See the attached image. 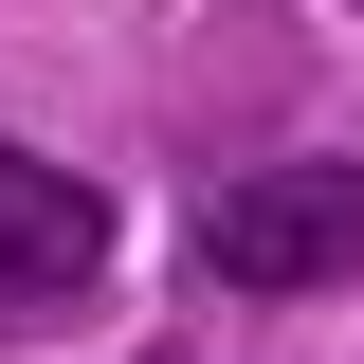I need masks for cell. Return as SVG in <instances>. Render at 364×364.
Returning <instances> with one entry per match:
<instances>
[{
    "mask_svg": "<svg viewBox=\"0 0 364 364\" xmlns=\"http://www.w3.org/2000/svg\"><path fill=\"white\" fill-rule=\"evenodd\" d=\"M219 291H346L364 273V164H237L200 219Z\"/></svg>",
    "mask_w": 364,
    "mask_h": 364,
    "instance_id": "1",
    "label": "cell"
},
{
    "mask_svg": "<svg viewBox=\"0 0 364 364\" xmlns=\"http://www.w3.org/2000/svg\"><path fill=\"white\" fill-rule=\"evenodd\" d=\"M91 291H109V200L37 146H0V328H55Z\"/></svg>",
    "mask_w": 364,
    "mask_h": 364,
    "instance_id": "2",
    "label": "cell"
}]
</instances>
